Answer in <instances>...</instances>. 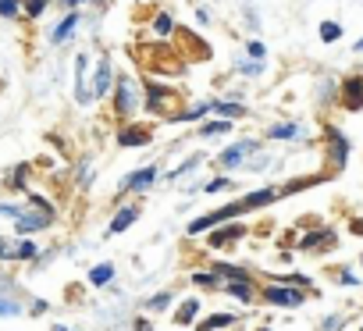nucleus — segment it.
<instances>
[{
  "label": "nucleus",
  "instance_id": "f257e3e1",
  "mask_svg": "<svg viewBox=\"0 0 363 331\" xmlns=\"http://www.w3.org/2000/svg\"><path fill=\"white\" fill-rule=\"evenodd\" d=\"M143 86L132 79V75H118V82H114V96H111V103H114V114L118 118H132V114H139V107H143Z\"/></svg>",
  "mask_w": 363,
  "mask_h": 331
},
{
  "label": "nucleus",
  "instance_id": "f03ea898",
  "mask_svg": "<svg viewBox=\"0 0 363 331\" xmlns=\"http://www.w3.org/2000/svg\"><path fill=\"white\" fill-rule=\"evenodd\" d=\"M260 299H264L267 306L296 310V306L306 303V288H303V285H292V281H271V285L260 292Z\"/></svg>",
  "mask_w": 363,
  "mask_h": 331
},
{
  "label": "nucleus",
  "instance_id": "7ed1b4c3",
  "mask_svg": "<svg viewBox=\"0 0 363 331\" xmlns=\"http://www.w3.org/2000/svg\"><path fill=\"white\" fill-rule=\"evenodd\" d=\"M242 214H246V203H242V200H239V203H225V207H218L214 214H203V218L189 221V235H200V232L218 228V225H225V221H235V218H242Z\"/></svg>",
  "mask_w": 363,
  "mask_h": 331
},
{
  "label": "nucleus",
  "instance_id": "20e7f679",
  "mask_svg": "<svg viewBox=\"0 0 363 331\" xmlns=\"http://www.w3.org/2000/svg\"><path fill=\"white\" fill-rule=\"evenodd\" d=\"M257 150H260V142H257V139H239V142H232V146H225V150L218 153V164H221L225 172L246 168L250 153H257Z\"/></svg>",
  "mask_w": 363,
  "mask_h": 331
},
{
  "label": "nucleus",
  "instance_id": "39448f33",
  "mask_svg": "<svg viewBox=\"0 0 363 331\" xmlns=\"http://www.w3.org/2000/svg\"><path fill=\"white\" fill-rule=\"evenodd\" d=\"M328 160H331L335 172H342L345 160H349V142H345V135L335 125H328Z\"/></svg>",
  "mask_w": 363,
  "mask_h": 331
},
{
  "label": "nucleus",
  "instance_id": "423d86ee",
  "mask_svg": "<svg viewBox=\"0 0 363 331\" xmlns=\"http://www.w3.org/2000/svg\"><path fill=\"white\" fill-rule=\"evenodd\" d=\"M160 179V172H157V164H146V168H139V172H132L125 182H121V193H146L153 182Z\"/></svg>",
  "mask_w": 363,
  "mask_h": 331
},
{
  "label": "nucleus",
  "instance_id": "0eeeda50",
  "mask_svg": "<svg viewBox=\"0 0 363 331\" xmlns=\"http://www.w3.org/2000/svg\"><path fill=\"white\" fill-rule=\"evenodd\" d=\"M114 82H118V79H114V64H111V57H100L96 68H93V96H96V100L107 96Z\"/></svg>",
  "mask_w": 363,
  "mask_h": 331
},
{
  "label": "nucleus",
  "instance_id": "6e6552de",
  "mask_svg": "<svg viewBox=\"0 0 363 331\" xmlns=\"http://www.w3.org/2000/svg\"><path fill=\"white\" fill-rule=\"evenodd\" d=\"M86 75H89V57L79 54V57H75V100H79V103H93V100H96Z\"/></svg>",
  "mask_w": 363,
  "mask_h": 331
},
{
  "label": "nucleus",
  "instance_id": "1a4fd4ad",
  "mask_svg": "<svg viewBox=\"0 0 363 331\" xmlns=\"http://www.w3.org/2000/svg\"><path fill=\"white\" fill-rule=\"evenodd\" d=\"M135 221H139V207H135V203H121V207H118V214H114V218H111V225H107V239H111V235L128 232Z\"/></svg>",
  "mask_w": 363,
  "mask_h": 331
},
{
  "label": "nucleus",
  "instance_id": "9d476101",
  "mask_svg": "<svg viewBox=\"0 0 363 331\" xmlns=\"http://www.w3.org/2000/svg\"><path fill=\"white\" fill-rule=\"evenodd\" d=\"M342 100L349 111H363V72L342 79Z\"/></svg>",
  "mask_w": 363,
  "mask_h": 331
},
{
  "label": "nucleus",
  "instance_id": "9b49d317",
  "mask_svg": "<svg viewBox=\"0 0 363 331\" xmlns=\"http://www.w3.org/2000/svg\"><path fill=\"white\" fill-rule=\"evenodd\" d=\"M242 235H246V225H232V221H225V225H218V228L211 232L207 246H211V249H221V246H228V242H235V239H242Z\"/></svg>",
  "mask_w": 363,
  "mask_h": 331
},
{
  "label": "nucleus",
  "instance_id": "f8f14e48",
  "mask_svg": "<svg viewBox=\"0 0 363 331\" xmlns=\"http://www.w3.org/2000/svg\"><path fill=\"white\" fill-rule=\"evenodd\" d=\"M50 225H54V214H43V211H40V214H29V211H26V214L15 221V232H18V235H33V232H43V228H50Z\"/></svg>",
  "mask_w": 363,
  "mask_h": 331
},
{
  "label": "nucleus",
  "instance_id": "ddd939ff",
  "mask_svg": "<svg viewBox=\"0 0 363 331\" xmlns=\"http://www.w3.org/2000/svg\"><path fill=\"white\" fill-rule=\"evenodd\" d=\"M79 22H82V15H79V11H68V15H65V18L54 26V33H50V43H57V47H61V43H68V40L75 36Z\"/></svg>",
  "mask_w": 363,
  "mask_h": 331
},
{
  "label": "nucleus",
  "instance_id": "4468645a",
  "mask_svg": "<svg viewBox=\"0 0 363 331\" xmlns=\"http://www.w3.org/2000/svg\"><path fill=\"white\" fill-rule=\"evenodd\" d=\"M150 142V132L146 128H139V125H121L118 128V146H146Z\"/></svg>",
  "mask_w": 363,
  "mask_h": 331
},
{
  "label": "nucleus",
  "instance_id": "2eb2a0df",
  "mask_svg": "<svg viewBox=\"0 0 363 331\" xmlns=\"http://www.w3.org/2000/svg\"><path fill=\"white\" fill-rule=\"evenodd\" d=\"M328 246H335V232H306V235L296 242V249H303V253H310V249H328Z\"/></svg>",
  "mask_w": 363,
  "mask_h": 331
},
{
  "label": "nucleus",
  "instance_id": "dca6fc26",
  "mask_svg": "<svg viewBox=\"0 0 363 331\" xmlns=\"http://www.w3.org/2000/svg\"><path fill=\"white\" fill-rule=\"evenodd\" d=\"M164 100H171V89L150 82V86H146V96H143V107H146L150 114H157V111H164Z\"/></svg>",
  "mask_w": 363,
  "mask_h": 331
},
{
  "label": "nucleus",
  "instance_id": "f3484780",
  "mask_svg": "<svg viewBox=\"0 0 363 331\" xmlns=\"http://www.w3.org/2000/svg\"><path fill=\"white\" fill-rule=\"evenodd\" d=\"M211 111L218 114V118H242L246 114V103L242 100H232V96H225V100H211Z\"/></svg>",
  "mask_w": 363,
  "mask_h": 331
},
{
  "label": "nucleus",
  "instance_id": "a211bd4d",
  "mask_svg": "<svg viewBox=\"0 0 363 331\" xmlns=\"http://www.w3.org/2000/svg\"><path fill=\"white\" fill-rule=\"evenodd\" d=\"M303 135H306V125L299 121H278L267 128V139H303Z\"/></svg>",
  "mask_w": 363,
  "mask_h": 331
},
{
  "label": "nucleus",
  "instance_id": "6ab92c4d",
  "mask_svg": "<svg viewBox=\"0 0 363 331\" xmlns=\"http://www.w3.org/2000/svg\"><path fill=\"white\" fill-rule=\"evenodd\" d=\"M196 313H200V296H186V299H182V306L174 310V324L189 327L196 320Z\"/></svg>",
  "mask_w": 363,
  "mask_h": 331
},
{
  "label": "nucleus",
  "instance_id": "aec40b11",
  "mask_svg": "<svg viewBox=\"0 0 363 331\" xmlns=\"http://www.w3.org/2000/svg\"><path fill=\"white\" fill-rule=\"evenodd\" d=\"M225 296H232V299H239V303H253V299H257V288H253V281L232 278V281H225Z\"/></svg>",
  "mask_w": 363,
  "mask_h": 331
},
{
  "label": "nucleus",
  "instance_id": "412c9836",
  "mask_svg": "<svg viewBox=\"0 0 363 331\" xmlns=\"http://www.w3.org/2000/svg\"><path fill=\"white\" fill-rule=\"evenodd\" d=\"M281 196V189H274V186H267V189H257V193H250L242 203H246V211H260V207H267V203H274Z\"/></svg>",
  "mask_w": 363,
  "mask_h": 331
},
{
  "label": "nucleus",
  "instance_id": "4be33fe9",
  "mask_svg": "<svg viewBox=\"0 0 363 331\" xmlns=\"http://www.w3.org/2000/svg\"><path fill=\"white\" fill-rule=\"evenodd\" d=\"M232 324H239V313H211L207 320L196 324V331H225Z\"/></svg>",
  "mask_w": 363,
  "mask_h": 331
},
{
  "label": "nucleus",
  "instance_id": "5701e85b",
  "mask_svg": "<svg viewBox=\"0 0 363 331\" xmlns=\"http://www.w3.org/2000/svg\"><path fill=\"white\" fill-rule=\"evenodd\" d=\"M153 36L157 40H171L174 36V15L171 11H157L153 15Z\"/></svg>",
  "mask_w": 363,
  "mask_h": 331
},
{
  "label": "nucleus",
  "instance_id": "b1692460",
  "mask_svg": "<svg viewBox=\"0 0 363 331\" xmlns=\"http://www.w3.org/2000/svg\"><path fill=\"white\" fill-rule=\"evenodd\" d=\"M29 175H33L29 164H18V168L4 179V186H8V189H15V193H26V189H29Z\"/></svg>",
  "mask_w": 363,
  "mask_h": 331
},
{
  "label": "nucleus",
  "instance_id": "393cba45",
  "mask_svg": "<svg viewBox=\"0 0 363 331\" xmlns=\"http://www.w3.org/2000/svg\"><path fill=\"white\" fill-rule=\"evenodd\" d=\"M232 128H235V121H232V118H214V121L200 125V135H203V139H211V135H228Z\"/></svg>",
  "mask_w": 363,
  "mask_h": 331
},
{
  "label": "nucleus",
  "instance_id": "a878e982",
  "mask_svg": "<svg viewBox=\"0 0 363 331\" xmlns=\"http://www.w3.org/2000/svg\"><path fill=\"white\" fill-rule=\"evenodd\" d=\"M235 68H239V75H246V79L264 75V61H260V57H250V54H242V57L235 61Z\"/></svg>",
  "mask_w": 363,
  "mask_h": 331
},
{
  "label": "nucleus",
  "instance_id": "bb28decb",
  "mask_svg": "<svg viewBox=\"0 0 363 331\" xmlns=\"http://www.w3.org/2000/svg\"><path fill=\"white\" fill-rule=\"evenodd\" d=\"M317 36H320L324 43H338V40H342V22H335V18H324V22L317 26Z\"/></svg>",
  "mask_w": 363,
  "mask_h": 331
},
{
  "label": "nucleus",
  "instance_id": "cd10ccee",
  "mask_svg": "<svg viewBox=\"0 0 363 331\" xmlns=\"http://www.w3.org/2000/svg\"><path fill=\"white\" fill-rule=\"evenodd\" d=\"M111 281H114V264H96V267L89 271V285L104 288V285H111Z\"/></svg>",
  "mask_w": 363,
  "mask_h": 331
},
{
  "label": "nucleus",
  "instance_id": "c85d7f7f",
  "mask_svg": "<svg viewBox=\"0 0 363 331\" xmlns=\"http://www.w3.org/2000/svg\"><path fill=\"white\" fill-rule=\"evenodd\" d=\"M171 303H174V292H171V288H164V292H153V296L146 299V310H153V313H164Z\"/></svg>",
  "mask_w": 363,
  "mask_h": 331
},
{
  "label": "nucleus",
  "instance_id": "c756f323",
  "mask_svg": "<svg viewBox=\"0 0 363 331\" xmlns=\"http://www.w3.org/2000/svg\"><path fill=\"white\" fill-rule=\"evenodd\" d=\"M47 8H50V0H26V4H22V15H26L29 22H36V18L47 15Z\"/></svg>",
  "mask_w": 363,
  "mask_h": 331
},
{
  "label": "nucleus",
  "instance_id": "7c9ffc66",
  "mask_svg": "<svg viewBox=\"0 0 363 331\" xmlns=\"http://www.w3.org/2000/svg\"><path fill=\"white\" fill-rule=\"evenodd\" d=\"M193 285H196V288H214V285H225V281H221V274L211 267V271H196V274H193Z\"/></svg>",
  "mask_w": 363,
  "mask_h": 331
},
{
  "label": "nucleus",
  "instance_id": "2f4dec72",
  "mask_svg": "<svg viewBox=\"0 0 363 331\" xmlns=\"http://www.w3.org/2000/svg\"><path fill=\"white\" fill-rule=\"evenodd\" d=\"M22 4L26 0H0V18H22Z\"/></svg>",
  "mask_w": 363,
  "mask_h": 331
},
{
  "label": "nucleus",
  "instance_id": "473e14b6",
  "mask_svg": "<svg viewBox=\"0 0 363 331\" xmlns=\"http://www.w3.org/2000/svg\"><path fill=\"white\" fill-rule=\"evenodd\" d=\"M22 313V303L15 296H0V317H18Z\"/></svg>",
  "mask_w": 363,
  "mask_h": 331
},
{
  "label": "nucleus",
  "instance_id": "72a5a7b5",
  "mask_svg": "<svg viewBox=\"0 0 363 331\" xmlns=\"http://www.w3.org/2000/svg\"><path fill=\"white\" fill-rule=\"evenodd\" d=\"M0 260H18V242H11L8 235H0Z\"/></svg>",
  "mask_w": 363,
  "mask_h": 331
},
{
  "label": "nucleus",
  "instance_id": "f704fd0d",
  "mask_svg": "<svg viewBox=\"0 0 363 331\" xmlns=\"http://www.w3.org/2000/svg\"><path fill=\"white\" fill-rule=\"evenodd\" d=\"M207 111H211V100H203V103H196V107H193V111H186V114H178L174 121H196V118H203Z\"/></svg>",
  "mask_w": 363,
  "mask_h": 331
},
{
  "label": "nucleus",
  "instance_id": "c9c22d12",
  "mask_svg": "<svg viewBox=\"0 0 363 331\" xmlns=\"http://www.w3.org/2000/svg\"><path fill=\"white\" fill-rule=\"evenodd\" d=\"M36 257H40L36 242H33V239H22V242H18V260H36Z\"/></svg>",
  "mask_w": 363,
  "mask_h": 331
},
{
  "label": "nucleus",
  "instance_id": "e433bc0d",
  "mask_svg": "<svg viewBox=\"0 0 363 331\" xmlns=\"http://www.w3.org/2000/svg\"><path fill=\"white\" fill-rule=\"evenodd\" d=\"M200 160H203V157H189L186 164H178V168H174V172H167V179H182V175H186V172H193V168H200Z\"/></svg>",
  "mask_w": 363,
  "mask_h": 331
},
{
  "label": "nucleus",
  "instance_id": "4c0bfd02",
  "mask_svg": "<svg viewBox=\"0 0 363 331\" xmlns=\"http://www.w3.org/2000/svg\"><path fill=\"white\" fill-rule=\"evenodd\" d=\"M26 214V207H18V203H0V218H8V221H18Z\"/></svg>",
  "mask_w": 363,
  "mask_h": 331
},
{
  "label": "nucleus",
  "instance_id": "58836bf2",
  "mask_svg": "<svg viewBox=\"0 0 363 331\" xmlns=\"http://www.w3.org/2000/svg\"><path fill=\"white\" fill-rule=\"evenodd\" d=\"M29 203H33L36 211H43V214H54V203H50L47 196H40V193H29Z\"/></svg>",
  "mask_w": 363,
  "mask_h": 331
},
{
  "label": "nucleus",
  "instance_id": "ea45409f",
  "mask_svg": "<svg viewBox=\"0 0 363 331\" xmlns=\"http://www.w3.org/2000/svg\"><path fill=\"white\" fill-rule=\"evenodd\" d=\"M246 54H250V57H260V61H264V57H267V47H264L260 40H246Z\"/></svg>",
  "mask_w": 363,
  "mask_h": 331
},
{
  "label": "nucleus",
  "instance_id": "a19ab883",
  "mask_svg": "<svg viewBox=\"0 0 363 331\" xmlns=\"http://www.w3.org/2000/svg\"><path fill=\"white\" fill-rule=\"evenodd\" d=\"M232 182H228V175H218V179H211L207 186H203V193H221V189H228Z\"/></svg>",
  "mask_w": 363,
  "mask_h": 331
},
{
  "label": "nucleus",
  "instance_id": "79ce46f5",
  "mask_svg": "<svg viewBox=\"0 0 363 331\" xmlns=\"http://www.w3.org/2000/svg\"><path fill=\"white\" fill-rule=\"evenodd\" d=\"M267 164H271V157H250V160H246V168H253V172H264Z\"/></svg>",
  "mask_w": 363,
  "mask_h": 331
},
{
  "label": "nucleus",
  "instance_id": "37998d69",
  "mask_svg": "<svg viewBox=\"0 0 363 331\" xmlns=\"http://www.w3.org/2000/svg\"><path fill=\"white\" fill-rule=\"evenodd\" d=\"M320 327H324V331H342V313H331Z\"/></svg>",
  "mask_w": 363,
  "mask_h": 331
},
{
  "label": "nucleus",
  "instance_id": "c03bdc74",
  "mask_svg": "<svg viewBox=\"0 0 363 331\" xmlns=\"http://www.w3.org/2000/svg\"><path fill=\"white\" fill-rule=\"evenodd\" d=\"M89 179H93V168H89V164H82V168H79V186L86 189V186H89Z\"/></svg>",
  "mask_w": 363,
  "mask_h": 331
},
{
  "label": "nucleus",
  "instance_id": "a18cd8bd",
  "mask_svg": "<svg viewBox=\"0 0 363 331\" xmlns=\"http://www.w3.org/2000/svg\"><path fill=\"white\" fill-rule=\"evenodd\" d=\"M132 331H153V324H150L146 317H135V320H132Z\"/></svg>",
  "mask_w": 363,
  "mask_h": 331
},
{
  "label": "nucleus",
  "instance_id": "49530a36",
  "mask_svg": "<svg viewBox=\"0 0 363 331\" xmlns=\"http://www.w3.org/2000/svg\"><path fill=\"white\" fill-rule=\"evenodd\" d=\"M82 4H89V0H61L65 11H75V8H82Z\"/></svg>",
  "mask_w": 363,
  "mask_h": 331
},
{
  "label": "nucleus",
  "instance_id": "de8ad7c7",
  "mask_svg": "<svg viewBox=\"0 0 363 331\" xmlns=\"http://www.w3.org/2000/svg\"><path fill=\"white\" fill-rule=\"evenodd\" d=\"M196 22H200V26H207V22H211V15H207V8H196Z\"/></svg>",
  "mask_w": 363,
  "mask_h": 331
},
{
  "label": "nucleus",
  "instance_id": "09e8293b",
  "mask_svg": "<svg viewBox=\"0 0 363 331\" xmlns=\"http://www.w3.org/2000/svg\"><path fill=\"white\" fill-rule=\"evenodd\" d=\"M349 228H352L356 235H363V218H352V221H349Z\"/></svg>",
  "mask_w": 363,
  "mask_h": 331
},
{
  "label": "nucleus",
  "instance_id": "8fccbe9b",
  "mask_svg": "<svg viewBox=\"0 0 363 331\" xmlns=\"http://www.w3.org/2000/svg\"><path fill=\"white\" fill-rule=\"evenodd\" d=\"M352 50H356V54H363V36H359V40L352 43Z\"/></svg>",
  "mask_w": 363,
  "mask_h": 331
},
{
  "label": "nucleus",
  "instance_id": "3c124183",
  "mask_svg": "<svg viewBox=\"0 0 363 331\" xmlns=\"http://www.w3.org/2000/svg\"><path fill=\"white\" fill-rule=\"evenodd\" d=\"M54 331H72V327H65V324H54Z\"/></svg>",
  "mask_w": 363,
  "mask_h": 331
},
{
  "label": "nucleus",
  "instance_id": "603ef678",
  "mask_svg": "<svg viewBox=\"0 0 363 331\" xmlns=\"http://www.w3.org/2000/svg\"><path fill=\"white\" fill-rule=\"evenodd\" d=\"M257 331H271V327H257Z\"/></svg>",
  "mask_w": 363,
  "mask_h": 331
},
{
  "label": "nucleus",
  "instance_id": "864d4df0",
  "mask_svg": "<svg viewBox=\"0 0 363 331\" xmlns=\"http://www.w3.org/2000/svg\"><path fill=\"white\" fill-rule=\"evenodd\" d=\"M359 264H363V257H359Z\"/></svg>",
  "mask_w": 363,
  "mask_h": 331
},
{
  "label": "nucleus",
  "instance_id": "5fc2aeb1",
  "mask_svg": "<svg viewBox=\"0 0 363 331\" xmlns=\"http://www.w3.org/2000/svg\"><path fill=\"white\" fill-rule=\"evenodd\" d=\"M359 72H363V68H359Z\"/></svg>",
  "mask_w": 363,
  "mask_h": 331
},
{
  "label": "nucleus",
  "instance_id": "6e6d98bb",
  "mask_svg": "<svg viewBox=\"0 0 363 331\" xmlns=\"http://www.w3.org/2000/svg\"><path fill=\"white\" fill-rule=\"evenodd\" d=\"M359 331H363V327H359Z\"/></svg>",
  "mask_w": 363,
  "mask_h": 331
}]
</instances>
